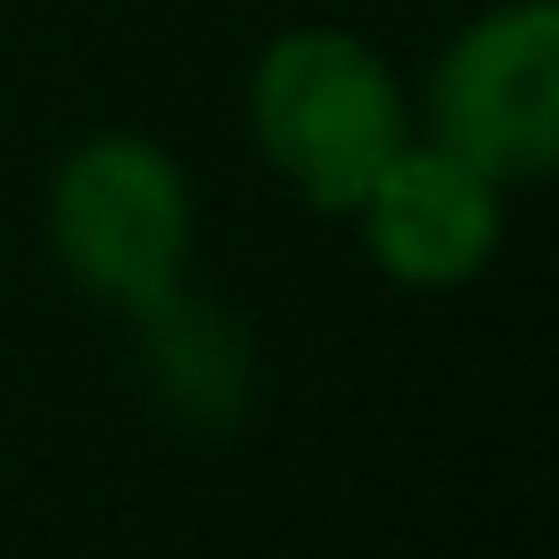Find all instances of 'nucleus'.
I'll use <instances>...</instances> for the list:
<instances>
[{"label":"nucleus","instance_id":"f03ea898","mask_svg":"<svg viewBox=\"0 0 559 559\" xmlns=\"http://www.w3.org/2000/svg\"><path fill=\"white\" fill-rule=\"evenodd\" d=\"M50 255L83 297L140 313L174 297L198 255V198L165 140L148 132H91L74 140L41 198Z\"/></svg>","mask_w":559,"mask_h":559},{"label":"nucleus","instance_id":"f257e3e1","mask_svg":"<svg viewBox=\"0 0 559 559\" xmlns=\"http://www.w3.org/2000/svg\"><path fill=\"white\" fill-rule=\"evenodd\" d=\"M247 132L313 214H354L419 123L379 41L354 25H288L247 74Z\"/></svg>","mask_w":559,"mask_h":559},{"label":"nucleus","instance_id":"39448f33","mask_svg":"<svg viewBox=\"0 0 559 559\" xmlns=\"http://www.w3.org/2000/svg\"><path fill=\"white\" fill-rule=\"evenodd\" d=\"M132 321V362H140V386L157 403V419L190 428V437H230L255 403V337L230 305L198 297L181 280L174 297L140 305Z\"/></svg>","mask_w":559,"mask_h":559},{"label":"nucleus","instance_id":"20e7f679","mask_svg":"<svg viewBox=\"0 0 559 559\" xmlns=\"http://www.w3.org/2000/svg\"><path fill=\"white\" fill-rule=\"evenodd\" d=\"M362 247L395 288L444 297L469 288L493 255H502V223H510V190H493L486 174H469L461 157H444L437 140H403V157L370 181V198L354 206Z\"/></svg>","mask_w":559,"mask_h":559},{"label":"nucleus","instance_id":"7ed1b4c3","mask_svg":"<svg viewBox=\"0 0 559 559\" xmlns=\"http://www.w3.org/2000/svg\"><path fill=\"white\" fill-rule=\"evenodd\" d=\"M412 123L493 190H535L559 157V9L551 0L477 9L437 50Z\"/></svg>","mask_w":559,"mask_h":559}]
</instances>
